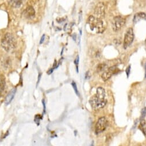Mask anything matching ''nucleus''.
I'll return each mask as SVG.
<instances>
[{
	"label": "nucleus",
	"instance_id": "obj_1",
	"mask_svg": "<svg viewBox=\"0 0 146 146\" xmlns=\"http://www.w3.org/2000/svg\"><path fill=\"white\" fill-rule=\"evenodd\" d=\"M105 96L106 93L105 89L102 87H98L97 89L96 94L91 97L89 100L91 107L95 110L104 108L107 103Z\"/></svg>",
	"mask_w": 146,
	"mask_h": 146
},
{
	"label": "nucleus",
	"instance_id": "obj_2",
	"mask_svg": "<svg viewBox=\"0 0 146 146\" xmlns=\"http://www.w3.org/2000/svg\"><path fill=\"white\" fill-rule=\"evenodd\" d=\"M87 25L88 26L90 31L95 34L102 33L106 29L102 20L93 16L89 17L87 21Z\"/></svg>",
	"mask_w": 146,
	"mask_h": 146
},
{
	"label": "nucleus",
	"instance_id": "obj_3",
	"mask_svg": "<svg viewBox=\"0 0 146 146\" xmlns=\"http://www.w3.org/2000/svg\"><path fill=\"white\" fill-rule=\"evenodd\" d=\"M1 46L8 52L14 50L16 47V41L13 35L9 33L5 34L2 39Z\"/></svg>",
	"mask_w": 146,
	"mask_h": 146
},
{
	"label": "nucleus",
	"instance_id": "obj_4",
	"mask_svg": "<svg viewBox=\"0 0 146 146\" xmlns=\"http://www.w3.org/2000/svg\"><path fill=\"white\" fill-rule=\"evenodd\" d=\"M126 23V20L121 16L114 17L113 19L112 26L114 32H118L120 30Z\"/></svg>",
	"mask_w": 146,
	"mask_h": 146
},
{
	"label": "nucleus",
	"instance_id": "obj_5",
	"mask_svg": "<svg viewBox=\"0 0 146 146\" xmlns=\"http://www.w3.org/2000/svg\"><path fill=\"white\" fill-rule=\"evenodd\" d=\"M108 125V122L107 119L105 118L102 117V118H100L96 125V129H95L96 134L98 135L104 132L106 129Z\"/></svg>",
	"mask_w": 146,
	"mask_h": 146
},
{
	"label": "nucleus",
	"instance_id": "obj_6",
	"mask_svg": "<svg viewBox=\"0 0 146 146\" xmlns=\"http://www.w3.org/2000/svg\"><path fill=\"white\" fill-rule=\"evenodd\" d=\"M134 39V33L133 30L132 28H128L124 36L123 47L125 49L128 47L133 42Z\"/></svg>",
	"mask_w": 146,
	"mask_h": 146
},
{
	"label": "nucleus",
	"instance_id": "obj_7",
	"mask_svg": "<svg viewBox=\"0 0 146 146\" xmlns=\"http://www.w3.org/2000/svg\"><path fill=\"white\" fill-rule=\"evenodd\" d=\"M118 71H119V69L118 67H117V66H111L106 71L104 72V73L102 74L101 75L102 79L104 82H105L108 79H109L113 75H114L117 73H118Z\"/></svg>",
	"mask_w": 146,
	"mask_h": 146
},
{
	"label": "nucleus",
	"instance_id": "obj_8",
	"mask_svg": "<svg viewBox=\"0 0 146 146\" xmlns=\"http://www.w3.org/2000/svg\"><path fill=\"white\" fill-rule=\"evenodd\" d=\"M94 15L96 16V17L101 19L105 17V6L103 3L97 4L94 9Z\"/></svg>",
	"mask_w": 146,
	"mask_h": 146
},
{
	"label": "nucleus",
	"instance_id": "obj_9",
	"mask_svg": "<svg viewBox=\"0 0 146 146\" xmlns=\"http://www.w3.org/2000/svg\"><path fill=\"white\" fill-rule=\"evenodd\" d=\"M24 17L26 18H32L35 15V11L34 8L31 6L28 7L23 12Z\"/></svg>",
	"mask_w": 146,
	"mask_h": 146
},
{
	"label": "nucleus",
	"instance_id": "obj_10",
	"mask_svg": "<svg viewBox=\"0 0 146 146\" xmlns=\"http://www.w3.org/2000/svg\"><path fill=\"white\" fill-rule=\"evenodd\" d=\"M16 93V88L12 89L9 92V93L8 94L7 96L6 97V98H5V103L6 105H8L12 102V100L15 97Z\"/></svg>",
	"mask_w": 146,
	"mask_h": 146
},
{
	"label": "nucleus",
	"instance_id": "obj_11",
	"mask_svg": "<svg viewBox=\"0 0 146 146\" xmlns=\"http://www.w3.org/2000/svg\"><path fill=\"white\" fill-rule=\"evenodd\" d=\"M143 20H146V14L144 12H139L135 15L133 19V22L134 23H137Z\"/></svg>",
	"mask_w": 146,
	"mask_h": 146
},
{
	"label": "nucleus",
	"instance_id": "obj_12",
	"mask_svg": "<svg viewBox=\"0 0 146 146\" xmlns=\"http://www.w3.org/2000/svg\"><path fill=\"white\" fill-rule=\"evenodd\" d=\"M23 0H10L9 4L13 8H19L22 4Z\"/></svg>",
	"mask_w": 146,
	"mask_h": 146
},
{
	"label": "nucleus",
	"instance_id": "obj_13",
	"mask_svg": "<svg viewBox=\"0 0 146 146\" xmlns=\"http://www.w3.org/2000/svg\"><path fill=\"white\" fill-rule=\"evenodd\" d=\"M5 87V79L3 75H0V96L3 93Z\"/></svg>",
	"mask_w": 146,
	"mask_h": 146
},
{
	"label": "nucleus",
	"instance_id": "obj_14",
	"mask_svg": "<svg viewBox=\"0 0 146 146\" xmlns=\"http://www.w3.org/2000/svg\"><path fill=\"white\" fill-rule=\"evenodd\" d=\"M145 122L144 119L141 120L140 121V126L139 127V129L141 130V131L143 132V133H144V135H145L146 134V132H145Z\"/></svg>",
	"mask_w": 146,
	"mask_h": 146
},
{
	"label": "nucleus",
	"instance_id": "obj_15",
	"mask_svg": "<svg viewBox=\"0 0 146 146\" xmlns=\"http://www.w3.org/2000/svg\"><path fill=\"white\" fill-rule=\"evenodd\" d=\"M106 67V65L105 64V63H100V64H99L97 66V68H96L97 72V73H100V72L103 71L105 69Z\"/></svg>",
	"mask_w": 146,
	"mask_h": 146
},
{
	"label": "nucleus",
	"instance_id": "obj_16",
	"mask_svg": "<svg viewBox=\"0 0 146 146\" xmlns=\"http://www.w3.org/2000/svg\"><path fill=\"white\" fill-rule=\"evenodd\" d=\"M71 85H72V86L73 87V89L75 92V93L78 96H79V92H78V90L77 89V84L75 83V82L74 81H73L72 83H71Z\"/></svg>",
	"mask_w": 146,
	"mask_h": 146
},
{
	"label": "nucleus",
	"instance_id": "obj_17",
	"mask_svg": "<svg viewBox=\"0 0 146 146\" xmlns=\"http://www.w3.org/2000/svg\"><path fill=\"white\" fill-rule=\"evenodd\" d=\"M146 116V108H144L142 109L141 110V120L142 119H144V118H145Z\"/></svg>",
	"mask_w": 146,
	"mask_h": 146
},
{
	"label": "nucleus",
	"instance_id": "obj_18",
	"mask_svg": "<svg viewBox=\"0 0 146 146\" xmlns=\"http://www.w3.org/2000/svg\"><path fill=\"white\" fill-rule=\"evenodd\" d=\"M41 119H42L41 116L40 114H38L35 116V122L36 124H38L39 125V122Z\"/></svg>",
	"mask_w": 146,
	"mask_h": 146
},
{
	"label": "nucleus",
	"instance_id": "obj_19",
	"mask_svg": "<svg viewBox=\"0 0 146 146\" xmlns=\"http://www.w3.org/2000/svg\"><path fill=\"white\" fill-rule=\"evenodd\" d=\"M74 63L77 67V73H78V63H79V56L78 55L75 58V59L74 61Z\"/></svg>",
	"mask_w": 146,
	"mask_h": 146
},
{
	"label": "nucleus",
	"instance_id": "obj_20",
	"mask_svg": "<svg viewBox=\"0 0 146 146\" xmlns=\"http://www.w3.org/2000/svg\"><path fill=\"white\" fill-rule=\"evenodd\" d=\"M130 72H131V65H129V66L127 67V68L126 69V73L127 77L128 78V77H129V76Z\"/></svg>",
	"mask_w": 146,
	"mask_h": 146
},
{
	"label": "nucleus",
	"instance_id": "obj_21",
	"mask_svg": "<svg viewBox=\"0 0 146 146\" xmlns=\"http://www.w3.org/2000/svg\"><path fill=\"white\" fill-rule=\"evenodd\" d=\"M44 39H45V35H43L42 36L41 39H40V44H42V43H43V42H44Z\"/></svg>",
	"mask_w": 146,
	"mask_h": 146
},
{
	"label": "nucleus",
	"instance_id": "obj_22",
	"mask_svg": "<svg viewBox=\"0 0 146 146\" xmlns=\"http://www.w3.org/2000/svg\"><path fill=\"white\" fill-rule=\"evenodd\" d=\"M90 73H89V71H87L86 72V75H85V78L87 79V78H89L91 77V75H89Z\"/></svg>",
	"mask_w": 146,
	"mask_h": 146
},
{
	"label": "nucleus",
	"instance_id": "obj_23",
	"mask_svg": "<svg viewBox=\"0 0 146 146\" xmlns=\"http://www.w3.org/2000/svg\"><path fill=\"white\" fill-rule=\"evenodd\" d=\"M41 76H42V73H40L39 74V77H38V84H37V85L39 84V82H40V78H41Z\"/></svg>",
	"mask_w": 146,
	"mask_h": 146
},
{
	"label": "nucleus",
	"instance_id": "obj_24",
	"mask_svg": "<svg viewBox=\"0 0 146 146\" xmlns=\"http://www.w3.org/2000/svg\"><path fill=\"white\" fill-rule=\"evenodd\" d=\"M53 70H54V69H51L50 70H49V71L47 72L48 74H52V73L53 72Z\"/></svg>",
	"mask_w": 146,
	"mask_h": 146
},
{
	"label": "nucleus",
	"instance_id": "obj_25",
	"mask_svg": "<svg viewBox=\"0 0 146 146\" xmlns=\"http://www.w3.org/2000/svg\"><path fill=\"white\" fill-rule=\"evenodd\" d=\"M42 102H43V107H44V112H46V104H45V102H44V100H43Z\"/></svg>",
	"mask_w": 146,
	"mask_h": 146
},
{
	"label": "nucleus",
	"instance_id": "obj_26",
	"mask_svg": "<svg viewBox=\"0 0 146 146\" xmlns=\"http://www.w3.org/2000/svg\"><path fill=\"white\" fill-rule=\"evenodd\" d=\"M145 78H146V63L145 65Z\"/></svg>",
	"mask_w": 146,
	"mask_h": 146
},
{
	"label": "nucleus",
	"instance_id": "obj_27",
	"mask_svg": "<svg viewBox=\"0 0 146 146\" xmlns=\"http://www.w3.org/2000/svg\"><path fill=\"white\" fill-rule=\"evenodd\" d=\"M145 43H146V39H145Z\"/></svg>",
	"mask_w": 146,
	"mask_h": 146
}]
</instances>
